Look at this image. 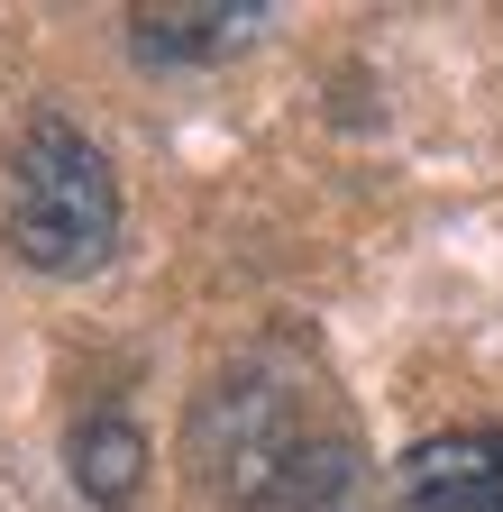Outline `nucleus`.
Wrapping results in <instances>:
<instances>
[{
  "instance_id": "1",
  "label": "nucleus",
  "mask_w": 503,
  "mask_h": 512,
  "mask_svg": "<svg viewBox=\"0 0 503 512\" xmlns=\"http://www.w3.org/2000/svg\"><path fill=\"white\" fill-rule=\"evenodd\" d=\"M119 247V174L74 119H28L10 147V256L37 275H92Z\"/></svg>"
},
{
  "instance_id": "2",
  "label": "nucleus",
  "mask_w": 503,
  "mask_h": 512,
  "mask_svg": "<svg viewBox=\"0 0 503 512\" xmlns=\"http://www.w3.org/2000/svg\"><path fill=\"white\" fill-rule=\"evenodd\" d=\"M394 512H503V430H439L403 448Z\"/></svg>"
},
{
  "instance_id": "3",
  "label": "nucleus",
  "mask_w": 503,
  "mask_h": 512,
  "mask_svg": "<svg viewBox=\"0 0 503 512\" xmlns=\"http://www.w3.org/2000/svg\"><path fill=\"white\" fill-rule=\"evenodd\" d=\"M65 458H74V485H83L101 512H129V503H138V485H147V439H138V421H119V412L74 421Z\"/></svg>"
},
{
  "instance_id": "4",
  "label": "nucleus",
  "mask_w": 503,
  "mask_h": 512,
  "mask_svg": "<svg viewBox=\"0 0 503 512\" xmlns=\"http://www.w3.org/2000/svg\"><path fill=\"white\" fill-rule=\"evenodd\" d=\"M257 19L266 10H229V0H211V10H138L129 28H138V55L183 64V55H229V46H247Z\"/></svg>"
}]
</instances>
